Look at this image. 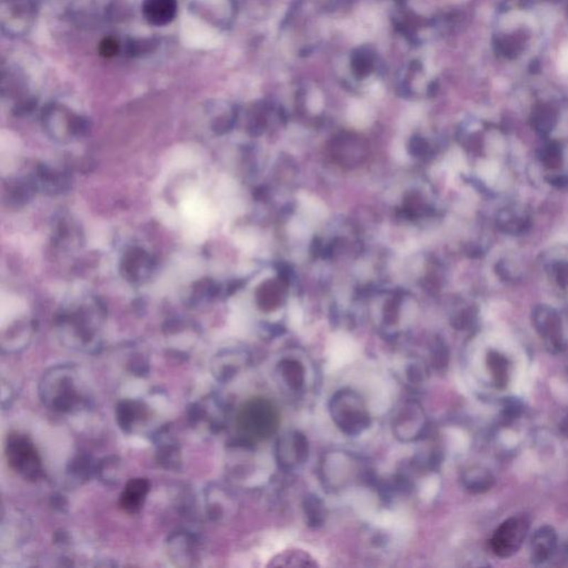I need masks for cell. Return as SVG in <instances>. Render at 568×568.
<instances>
[{
    "label": "cell",
    "mask_w": 568,
    "mask_h": 568,
    "mask_svg": "<svg viewBox=\"0 0 568 568\" xmlns=\"http://www.w3.org/2000/svg\"><path fill=\"white\" fill-rule=\"evenodd\" d=\"M280 414L268 399L255 396L243 403L237 416V428L250 441H264L278 431Z\"/></svg>",
    "instance_id": "cell-1"
},
{
    "label": "cell",
    "mask_w": 568,
    "mask_h": 568,
    "mask_svg": "<svg viewBox=\"0 0 568 568\" xmlns=\"http://www.w3.org/2000/svg\"><path fill=\"white\" fill-rule=\"evenodd\" d=\"M33 0H3L0 6L1 30L8 37H21L30 30L36 18Z\"/></svg>",
    "instance_id": "cell-2"
},
{
    "label": "cell",
    "mask_w": 568,
    "mask_h": 568,
    "mask_svg": "<svg viewBox=\"0 0 568 568\" xmlns=\"http://www.w3.org/2000/svg\"><path fill=\"white\" fill-rule=\"evenodd\" d=\"M6 456L11 469L28 479H36L41 471L40 459L28 438L11 434L6 444Z\"/></svg>",
    "instance_id": "cell-3"
},
{
    "label": "cell",
    "mask_w": 568,
    "mask_h": 568,
    "mask_svg": "<svg viewBox=\"0 0 568 568\" xmlns=\"http://www.w3.org/2000/svg\"><path fill=\"white\" fill-rule=\"evenodd\" d=\"M528 522L524 518H511L499 526L492 540L491 547L500 557H511L518 553L528 536Z\"/></svg>",
    "instance_id": "cell-4"
},
{
    "label": "cell",
    "mask_w": 568,
    "mask_h": 568,
    "mask_svg": "<svg viewBox=\"0 0 568 568\" xmlns=\"http://www.w3.org/2000/svg\"><path fill=\"white\" fill-rule=\"evenodd\" d=\"M533 324L540 337L544 340L546 349L550 353H561L565 347L563 337V325L559 314L553 308L538 306L533 311Z\"/></svg>",
    "instance_id": "cell-5"
},
{
    "label": "cell",
    "mask_w": 568,
    "mask_h": 568,
    "mask_svg": "<svg viewBox=\"0 0 568 568\" xmlns=\"http://www.w3.org/2000/svg\"><path fill=\"white\" fill-rule=\"evenodd\" d=\"M332 416L338 425L349 433L361 432L369 425V418L362 403L353 393H341L333 401Z\"/></svg>",
    "instance_id": "cell-6"
},
{
    "label": "cell",
    "mask_w": 568,
    "mask_h": 568,
    "mask_svg": "<svg viewBox=\"0 0 568 568\" xmlns=\"http://www.w3.org/2000/svg\"><path fill=\"white\" fill-rule=\"evenodd\" d=\"M44 125L55 139L80 137L87 131V123L82 118L67 113L58 107H51L44 113Z\"/></svg>",
    "instance_id": "cell-7"
},
{
    "label": "cell",
    "mask_w": 568,
    "mask_h": 568,
    "mask_svg": "<svg viewBox=\"0 0 568 568\" xmlns=\"http://www.w3.org/2000/svg\"><path fill=\"white\" fill-rule=\"evenodd\" d=\"M153 270V260L148 252L140 247H133L123 255L121 271L131 282H141Z\"/></svg>",
    "instance_id": "cell-8"
},
{
    "label": "cell",
    "mask_w": 568,
    "mask_h": 568,
    "mask_svg": "<svg viewBox=\"0 0 568 568\" xmlns=\"http://www.w3.org/2000/svg\"><path fill=\"white\" fill-rule=\"evenodd\" d=\"M557 547V534L552 526L538 528L530 540V559L536 565L550 561Z\"/></svg>",
    "instance_id": "cell-9"
},
{
    "label": "cell",
    "mask_w": 568,
    "mask_h": 568,
    "mask_svg": "<svg viewBox=\"0 0 568 568\" xmlns=\"http://www.w3.org/2000/svg\"><path fill=\"white\" fill-rule=\"evenodd\" d=\"M178 13V0H143V13L145 21L156 27L169 25Z\"/></svg>",
    "instance_id": "cell-10"
},
{
    "label": "cell",
    "mask_w": 568,
    "mask_h": 568,
    "mask_svg": "<svg viewBox=\"0 0 568 568\" xmlns=\"http://www.w3.org/2000/svg\"><path fill=\"white\" fill-rule=\"evenodd\" d=\"M149 492V481L145 479H135L128 481L121 497L120 506L129 513L140 510Z\"/></svg>",
    "instance_id": "cell-11"
},
{
    "label": "cell",
    "mask_w": 568,
    "mask_h": 568,
    "mask_svg": "<svg viewBox=\"0 0 568 568\" xmlns=\"http://www.w3.org/2000/svg\"><path fill=\"white\" fill-rule=\"evenodd\" d=\"M497 225L505 233L520 235L530 228V221L528 214L516 208H505L497 216Z\"/></svg>",
    "instance_id": "cell-12"
},
{
    "label": "cell",
    "mask_w": 568,
    "mask_h": 568,
    "mask_svg": "<svg viewBox=\"0 0 568 568\" xmlns=\"http://www.w3.org/2000/svg\"><path fill=\"white\" fill-rule=\"evenodd\" d=\"M36 188H43L45 191L51 194H59L67 188L66 176L62 172H56L48 167H39L36 174V182H33Z\"/></svg>",
    "instance_id": "cell-13"
},
{
    "label": "cell",
    "mask_w": 568,
    "mask_h": 568,
    "mask_svg": "<svg viewBox=\"0 0 568 568\" xmlns=\"http://www.w3.org/2000/svg\"><path fill=\"white\" fill-rule=\"evenodd\" d=\"M464 483L469 492L484 493L492 489L495 483L494 475L484 467H473L467 472Z\"/></svg>",
    "instance_id": "cell-14"
},
{
    "label": "cell",
    "mask_w": 568,
    "mask_h": 568,
    "mask_svg": "<svg viewBox=\"0 0 568 568\" xmlns=\"http://www.w3.org/2000/svg\"><path fill=\"white\" fill-rule=\"evenodd\" d=\"M487 367L493 377V382L497 387L506 386L510 377V364L504 355L499 352H491L487 355Z\"/></svg>",
    "instance_id": "cell-15"
},
{
    "label": "cell",
    "mask_w": 568,
    "mask_h": 568,
    "mask_svg": "<svg viewBox=\"0 0 568 568\" xmlns=\"http://www.w3.org/2000/svg\"><path fill=\"white\" fill-rule=\"evenodd\" d=\"M275 563L272 566L278 567H308V566H316V562L313 558L308 555V553L301 550H284L283 553L279 554L274 558Z\"/></svg>",
    "instance_id": "cell-16"
},
{
    "label": "cell",
    "mask_w": 568,
    "mask_h": 568,
    "mask_svg": "<svg viewBox=\"0 0 568 568\" xmlns=\"http://www.w3.org/2000/svg\"><path fill=\"white\" fill-rule=\"evenodd\" d=\"M556 113L550 106H540L534 111L532 126L540 135H547L556 125Z\"/></svg>",
    "instance_id": "cell-17"
},
{
    "label": "cell",
    "mask_w": 568,
    "mask_h": 568,
    "mask_svg": "<svg viewBox=\"0 0 568 568\" xmlns=\"http://www.w3.org/2000/svg\"><path fill=\"white\" fill-rule=\"evenodd\" d=\"M542 161L547 168L557 169L562 165V151L559 145L550 143L542 155Z\"/></svg>",
    "instance_id": "cell-18"
},
{
    "label": "cell",
    "mask_w": 568,
    "mask_h": 568,
    "mask_svg": "<svg viewBox=\"0 0 568 568\" xmlns=\"http://www.w3.org/2000/svg\"><path fill=\"white\" fill-rule=\"evenodd\" d=\"M301 201H302V209L306 212L308 217L312 218V219L324 218L325 209H324V206L321 202L318 201L314 198H310L308 196H306V198L304 200H301Z\"/></svg>",
    "instance_id": "cell-19"
},
{
    "label": "cell",
    "mask_w": 568,
    "mask_h": 568,
    "mask_svg": "<svg viewBox=\"0 0 568 568\" xmlns=\"http://www.w3.org/2000/svg\"><path fill=\"white\" fill-rule=\"evenodd\" d=\"M120 50V45L117 39L113 37H107L102 39L99 44V54L105 58H113L118 55Z\"/></svg>",
    "instance_id": "cell-20"
},
{
    "label": "cell",
    "mask_w": 568,
    "mask_h": 568,
    "mask_svg": "<svg viewBox=\"0 0 568 568\" xmlns=\"http://www.w3.org/2000/svg\"><path fill=\"white\" fill-rule=\"evenodd\" d=\"M298 364L299 363L296 362H288L286 369H284V373H288L286 380L291 385H294L296 387L302 383V369Z\"/></svg>",
    "instance_id": "cell-21"
},
{
    "label": "cell",
    "mask_w": 568,
    "mask_h": 568,
    "mask_svg": "<svg viewBox=\"0 0 568 568\" xmlns=\"http://www.w3.org/2000/svg\"><path fill=\"white\" fill-rule=\"evenodd\" d=\"M554 277H555L556 282L558 286L562 288H567L568 286V262L562 261L557 262L554 265L553 268Z\"/></svg>",
    "instance_id": "cell-22"
},
{
    "label": "cell",
    "mask_w": 568,
    "mask_h": 568,
    "mask_svg": "<svg viewBox=\"0 0 568 568\" xmlns=\"http://www.w3.org/2000/svg\"><path fill=\"white\" fill-rule=\"evenodd\" d=\"M559 431L564 436H568V410L564 413V416L559 421Z\"/></svg>",
    "instance_id": "cell-23"
},
{
    "label": "cell",
    "mask_w": 568,
    "mask_h": 568,
    "mask_svg": "<svg viewBox=\"0 0 568 568\" xmlns=\"http://www.w3.org/2000/svg\"><path fill=\"white\" fill-rule=\"evenodd\" d=\"M550 182L556 186H564L568 184V180L565 177H556V178L550 179Z\"/></svg>",
    "instance_id": "cell-24"
}]
</instances>
